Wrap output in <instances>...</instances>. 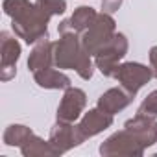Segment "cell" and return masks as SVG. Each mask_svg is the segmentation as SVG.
<instances>
[{"label": "cell", "mask_w": 157, "mask_h": 157, "mask_svg": "<svg viewBox=\"0 0 157 157\" xmlns=\"http://www.w3.org/2000/svg\"><path fill=\"white\" fill-rule=\"evenodd\" d=\"M4 13L13 19V32L28 44L48 37V17L28 0H4Z\"/></svg>", "instance_id": "obj_1"}, {"label": "cell", "mask_w": 157, "mask_h": 157, "mask_svg": "<svg viewBox=\"0 0 157 157\" xmlns=\"http://www.w3.org/2000/svg\"><path fill=\"white\" fill-rule=\"evenodd\" d=\"M115 37V21L109 13H102L96 17L93 26L83 32L82 44L87 54H98L111 39Z\"/></svg>", "instance_id": "obj_2"}, {"label": "cell", "mask_w": 157, "mask_h": 157, "mask_svg": "<svg viewBox=\"0 0 157 157\" xmlns=\"http://www.w3.org/2000/svg\"><path fill=\"white\" fill-rule=\"evenodd\" d=\"M76 35L78 33H65L54 44V63L59 68H78L80 61L87 54Z\"/></svg>", "instance_id": "obj_3"}, {"label": "cell", "mask_w": 157, "mask_h": 157, "mask_svg": "<svg viewBox=\"0 0 157 157\" xmlns=\"http://www.w3.org/2000/svg\"><path fill=\"white\" fill-rule=\"evenodd\" d=\"M128 52V39L122 33H115V37L96 54V67L100 68L102 74L113 76L118 70V61L126 56Z\"/></svg>", "instance_id": "obj_4"}, {"label": "cell", "mask_w": 157, "mask_h": 157, "mask_svg": "<svg viewBox=\"0 0 157 157\" xmlns=\"http://www.w3.org/2000/svg\"><path fill=\"white\" fill-rule=\"evenodd\" d=\"M153 76V70L140 65V63H124L118 67L115 78L122 83V87L129 93V94H137L140 87H144Z\"/></svg>", "instance_id": "obj_5"}, {"label": "cell", "mask_w": 157, "mask_h": 157, "mask_svg": "<svg viewBox=\"0 0 157 157\" xmlns=\"http://www.w3.org/2000/svg\"><path fill=\"white\" fill-rule=\"evenodd\" d=\"M100 153L102 155H142L144 146L131 131L124 129L109 137L100 146Z\"/></svg>", "instance_id": "obj_6"}, {"label": "cell", "mask_w": 157, "mask_h": 157, "mask_svg": "<svg viewBox=\"0 0 157 157\" xmlns=\"http://www.w3.org/2000/svg\"><path fill=\"white\" fill-rule=\"evenodd\" d=\"M85 104H87V100H85V93L82 89L68 87L61 104H59V107H57V122L72 124L74 120L80 118Z\"/></svg>", "instance_id": "obj_7"}, {"label": "cell", "mask_w": 157, "mask_h": 157, "mask_svg": "<svg viewBox=\"0 0 157 157\" xmlns=\"http://www.w3.org/2000/svg\"><path fill=\"white\" fill-rule=\"evenodd\" d=\"M48 142L52 144L56 153H63V151L70 150L72 146H78L80 142H83V137L80 135L78 126H70L67 122H57V126L50 133Z\"/></svg>", "instance_id": "obj_8"}, {"label": "cell", "mask_w": 157, "mask_h": 157, "mask_svg": "<svg viewBox=\"0 0 157 157\" xmlns=\"http://www.w3.org/2000/svg\"><path fill=\"white\" fill-rule=\"evenodd\" d=\"M126 129L131 131L140 140V144L144 148L157 142V122L151 117L137 115V117H133L131 120L126 122Z\"/></svg>", "instance_id": "obj_9"}, {"label": "cell", "mask_w": 157, "mask_h": 157, "mask_svg": "<svg viewBox=\"0 0 157 157\" xmlns=\"http://www.w3.org/2000/svg\"><path fill=\"white\" fill-rule=\"evenodd\" d=\"M111 124H113V115H109V113H105V111H102L98 107V109H91L82 118V122L78 124V129H80V135L85 140V139L94 137L96 133L107 129Z\"/></svg>", "instance_id": "obj_10"}, {"label": "cell", "mask_w": 157, "mask_h": 157, "mask_svg": "<svg viewBox=\"0 0 157 157\" xmlns=\"http://www.w3.org/2000/svg\"><path fill=\"white\" fill-rule=\"evenodd\" d=\"M96 11L93 8H87V6H82L74 11V15L68 19V21H63L59 24V33L65 35V33H82L85 30H89L93 26V22L96 21Z\"/></svg>", "instance_id": "obj_11"}, {"label": "cell", "mask_w": 157, "mask_h": 157, "mask_svg": "<svg viewBox=\"0 0 157 157\" xmlns=\"http://www.w3.org/2000/svg\"><path fill=\"white\" fill-rule=\"evenodd\" d=\"M21 57V44L8 32H2V80L8 82L15 76V63Z\"/></svg>", "instance_id": "obj_12"}, {"label": "cell", "mask_w": 157, "mask_h": 157, "mask_svg": "<svg viewBox=\"0 0 157 157\" xmlns=\"http://www.w3.org/2000/svg\"><path fill=\"white\" fill-rule=\"evenodd\" d=\"M46 39L48 37H43L41 41H37V44L33 46V50L30 54L28 68L32 72H39L43 68H48L50 63L54 61V44Z\"/></svg>", "instance_id": "obj_13"}, {"label": "cell", "mask_w": 157, "mask_h": 157, "mask_svg": "<svg viewBox=\"0 0 157 157\" xmlns=\"http://www.w3.org/2000/svg\"><path fill=\"white\" fill-rule=\"evenodd\" d=\"M133 94H129L126 89H109L107 93H104L98 100V107L109 115H115L118 111H122L124 107L129 105Z\"/></svg>", "instance_id": "obj_14"}, {"label": "cell", "mask_w": 157, "mask_h": 157, "mask_svg": "<svg viewBox=\"0 0 157 157\" xmlns=\"http://www.w3.org/2000/svg\"><path fill=\"white\" fill-rule=\"evenodd\" d=\"M33 78H35V82L44 89H68L70 87L68 76H65L59 70H54L50 67L43 68L39 72H33Z\"/></svg>", "instance_id": "obj_15"}, {"label": "cell", "mask_w": 157, "mask_h": 157, "mask_svg": "<svg viewBox=\"0 0 157 157\" xmlns=\"http://www.w3.org/2000/svg\"><path fill=\"white\" fill-rule=\"evenodd\" d=\"M21 150L28 157H33V155H56V150L52 148V144L39 139V137H35L33 133L21 144Z\"/></svg>", "instance_id": "obj_16"}, {"label": "cell", "mask_w": 157, "mask_h": 157, "mask_svg": "<svg viewBox=\"0 0 157 157\" xmlns=\"http://www.w3.org/2000/svg\"><path fill=\"white\" fill-rule=\"evenodd\" d=\"M32 135V129L26 128V126H19V124H13L6 129L4 133V142L8 146H21L28 137Z\"/></svg>", "instance_id": "obj_17"}, {"label": "cell", "mask_w": 157, "mask_h": 157, "mask_svg": "<svg viewBox=\"0 0 157 157\" xmlns=\"http://www.w3.org/2000/svg\"><path fill=\"white\" fill-rule=\"evenodd\" d=\"M35 6L50 19L52 15H61L67 10L65 0H35Z\"/></svg>", "instance_id": "obj_18"}, {"label": "cell", "mask_w": 157, "mask_h": 157, "mask_svg": "<svg viewBox=\"0 0 157 157\" xmlns=\"http://www.w3.org/2000/svg\"><path fill=\"white\" fill-rule=\"evenodd\" d=\"M137 115H144V117H151V118L157 117V91L150 93V96L144 98V102L140 104Z\"/></svg>", "instance_id": "obj_19"}, {"label": "cell", "mask_w": 157, "mask_h": 157, "mask_svg": "<svg viewBox=\"0 0 157 157\" xmlns=\"http://www.w3.org/2000/svg\"><path fill=\"white\" fill-rule=\"evenodd\" d=\"M120 4H122V0H102V10H104V13L111 15L120 8Z\"/></svg>", "instance_id": "obj_20"}, {"label": "cell", "mask_w": 157, "mask_h": 157, "mask_svg": "<svg viewBox=\"0 0 157 157\" xmlns=\"http://www.w3.org/2000/svg\"><path fill=\"white\" fill-rule=\"evenodd\" d=\"M150 63H151V70H153V76L157 78V46H153L150 50Z\"/></svg>", "instance_id": "obj_21"}]
</instances>
